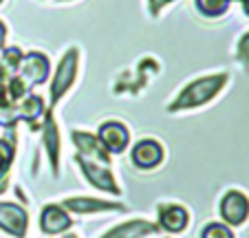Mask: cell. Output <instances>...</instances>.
I'll list each match as a JSON object with an SVG mask.
<instances>
[{
  "label": "cell",
  "mask_w": 249,
  "mask_h": 238,
  "mask_svg": "<svg viewBox=\"0 0 249 238\" xmlns=\"http://www.w3.org/2000/svg\"><path fill=\"white\" fill-rule=\"evenodd\" d=\"M227 79H230L227 73H216V75H207V77L196 79V82L185 86L183 93L168 106V110L177 112V110H185V108L203 106V104H207L212 97H216L221 93V89L227 84Z\"/></svg>",
  "instance_id": "obj_1"
},
{
  "label": "cell",
  "mask_w": 249,
  "mask_h": 238,
  "mask_svg": "<svg viewBox=\"0 0 249 238\" xmlns=\"http://www.w3.org/2000/svg\"><path fill=\"white\" fill-rule=\"evenodd\" d=\"M218 212H221V219L225 225L240 227L249 220V196L240 190L225 192L221 199V205H218Z\"/></svg>",
  "instance_id": "obj_2"
},
{
  "label": "cell",
  "mask_w": 249,
  "mask_h": 238,
  "mask_svg": "<svg viewBox=\"0 0 249 238\" xmlns=\"http://www.w3.org/2000/svg\"><path fill=\"white\" fill-rule=\"evenodd\" d=\"M77 75V51L71 49V51L64 53V57L60 60V66H57L55 75H53V82H51V104L55 106L64 93L73 86V79Z\"/></svg>",
  "instance_id": "obj_3"
},
{
  "label": "cell",
  "mask_w": 249,
  "mask_h": 238,
  "mask_svg": "<svg viewBox=\"0 0 249 238\" xmlns=\"http://www.w3.org/2000/svg\"><path fill=\"white\" fill-rule=\"evenodd\" d=\"M75 161L80 164V168H82V172H84L86 181H89L93 187H97V190H102V192H108V194H113V196L122 194V190H119V185H117V181H115L113 172H110L106 165L95 164V161H89V159H84L82 154H75Z\"/></svg>",
  "instance_id": "obj_4"
},
{
  "label": "cell",
  "mask_w": 249,
  "mask_h": 238,
  "mask_svg": "<svg viewBox=\"0 0 249 238\" xmlns=\"http://www.w3.org/2000/svg\"><path fill=\"white\" fill-rule=\"evenodd\" d=\"M18 75L29 84V89L47 82V77H49L47 55H42V53H38V51H31V53H27V55H22V60H20V64H18Z\"/></svg>",
  "instance_id": "obj_5"
},
{
  "label": "cell",
  "mask_w": 249,
  "mask_h": 238,
  "mask_svg": "<svg viewBox=\"0 0 249 238\" xmlns=\"http://www.w3.org/2000/svg\"><path fill=\"white\" fill-rule=\"evenodd\" d=\"M0 229L14 238H24L29 229V214L16 203H0Z\"/></svg>",
  "instance_id": "obj_6"
},
{
  "label": "cell",
  "mask_w": 249,
  "mask_h": 238,
  "mask_svg": "<svg viewBox=\"0 0 249 238\" xmlns=\"http://www.w3.org/2000/svg\"><path fill=\"white\" fill-rule=\"evenodd\" d=\"M71 139H73V144L77 146V154H82L84 159H89V161H95V164H102V165H108L110 164L108 150L104 148L102 141H99L97 137L89 135V132L73 130Z\"/></svg>",
  "instance_id": "obj_7"
},
{
  "label": "cell",
  "mask_w": 249,
  "mask_h": 238,
  "mask_svg": "<svg viewBox=\"0 0 249 238\" xmlns=\"http://www.w3.org/2000/svg\"><path fill=\"white\" fill-rule=\"evenodd\" d=\"M97 139L102 141V146L108 150V152L119 154L126 150L128 141H130V132H128V128L119 122H106L99 126Z\"/></svg>",
  "instance_id": "obj_8"
},
{
  "label": "cell",
  "mask_w": 249,
  "mask_h": 238,
  "mask_svg": "<svg viewBox=\"0 0 249 238\" xmlns=\"http://www.w3.org/2000/svg\"><path fill=\"white\" fill-rule=\"evenodd\" d=\"M132 164L139 170H152L163 161V148L159 141L155 139H141L139 144L132 148Z\"/></svg>",
  "instance_id": "obj_9"
},
{
  "label": "cell",
  "mask_w": 249,
  "mask_h": 238,
  "mask_svg": "<svg viewBox=\"0 0 249 238\" xmlns=\"http://www.w3.org/2000/svg\"><path fill=\"white\" fill-rule=\"evenodd\" d=\"M64 210L75 212V214H95V212H124L126 205L122 203H110V201H99V199H89V196H71L64 199Z\"/></svg>",
  "instance_id": "obj_10"
},
{
  "label": "cell",
  "mask_w": 249,
  "mask_h": 238,
  "mask_svg": "<svg viewBox=\"0 0 249 238\" xmlns=\"http://www.w3.org/2000/svg\"><path fill=\"white\" fill-rule=\"evenodd\" d=\"M71 216L64 207L60 205H44L42 214H40V229L49 236H55V234H62L71 227Z\"/></svg>",
  "instance_id": "obj_11"
},
{
  "label": "cell",
  "mask_w": 249,
  "mask_h": 238,
  "mask_svg": "<svg viewBox=\"0 0 249 238\" xmlns=\"http://www.w3.org/2000/svg\"><path fill=\"white\" fill-rule=\"evenodd\" d=\"M159 229H161L159 225L148 223V220H130V223L115 225L113 229H108L99 238H143L150 236V234H157Z\"/></svg>",
  "instance_id": "obj_12"
},
{
  "label": "cell",
  "mask_w": 249,
  "mask_h": 238,
  "mask_svg": "<svg viewBox=\"0 0 249 238\" xmlns=\"http://www.w3.org/2000/svg\"><path fill=\"white\" fill-rule=\"evenodd\" d=\"M188 212L181 205H161L159 207V227L170 234H179L188 227Z\"/></svg>",
  "instance_id": "obj_13"
},
{
  "label": "cell",
  "mask_w": 249,
  "mask_h": 238,
  "mask_svg": "<svg viewBox=\"0 0 249 238\" xmlns=\"http://www.w3.org/2000/svg\"><path fill=\"white\" fill-rule=\"evenodd\" d=\"M16 110H18V117L22 122H27L29 126L36 130L38 128V122L42 119L44 115V102L40 95L29 93L27 97H22L18 104H16Z\"/></svg>",
  "instance_id": "obj_14"
},
{
  "label": "cell",
  "mask_w": 249,
  "mask_h": 238,
  "mask_svg": "<svg viewBox=\"0 0 249 238\" xmlns=\"http://www.w3.org/2000/svg\"><path fill=\"white\" fill-rule=\"evenodd\" d=\"M42 141H44V146H47L49 159H51V168L57 172V161H60V137H57V126H55L51 115L44 117Z\"/></svg>",
  "instance_id": "obj_15"
},
{
  "label": "cell",
  "mask_w": 249,
  "mask_h": 238,
  "mask_svg": "<svg viewBox=\"0 0 249 238\" xmlns=\"http://www.w3.org/2000/svg\"><path fill=\"white\" fill-rule=\"evenodd\" d=\"M194 5L207 18H218V16H223L230 9L231 0H194Z\"/></svg>",
  "instance_id": "obj_16"
},
{
  "label": "cell",
  "mask_w": 249,
  "mask_h": 238,
  "mask_svg": "<svg viewBox=\"0 0 249 238\" xmlns=\"http://www.w3.org/2000/svg\"><path fill=\"white\" fill-rule=\"evenodd\" d=\"M14 161V132H9V139H0V177H5Z\"/></svg>",
  "instance_id": "obj_17"
},
{
  "label": "cell",
  "mask_w": 249,
  "mask_h": 238,
  "mask_svg": "<svg viewBox=\"0 0 249 238\" xmlns=\"http://www.w3.org/2000/svg\"><path fill=\"white\" fill-rule=\"evenodd\" d=\"M201 238H234V232L225 223H210L203 227Z\"/></svg>",
  "instance_id": "obj_18"
},
{
  "label": "cell",
  "mask_w": 249,
  "mask_h": 238,
  "mask_svg": "<svg viewBox=\"0 0 249 238\" xmlns=\"http://www.w3.org/2000/svg\"><path fill=\"white\" fill-rule=\"evenodd\" d=\"M22 60V51L18 47H9V49H2V62L9 71H18V64Z\"/></svg>",
  "instance_id": "obj_19"
},
{
  "label": "cell",
  "mask_w": 249,
  "mask_h": 238,
  "mask_svg": "<svg viewBox=\"0 0 249 238\" xmlns=\"http://www.w3.org/2000/svg\"><path fill=\"white\" fill-rule=\"evenodd\" d=\"M20 122L18 117V110L16 106H9V108H0V126L7 128V130H14V126Z\"/></svg>",
  "instance_id": "obj_20"
},
{
  "label": "cell",
  "mask_w": 249,
  "mask_h": 238,
  "mask_svg": "<svg viewBox=\"0 0 249 238\" xmlns=\"http://www.w3.org/2000/svg\"><path fill=\"white\" fill-rule=\"evenodd\" d=\"M238 60L243 64H249V31L240 37V42H238Z\"/></svg>",
  "instance_id": "obj_21"
},
{
  "label": "cell",
  "mask_w": 249,
  "mask_h": 238,
  "mask_svg": "<svg viewBox=\"0 0 249 238\" xmlns=\"http://www.w3.org/2000/svg\"><path fill=\"white\" fill-rule=\"evenodd\" d=\"M9 69H7L5 64H0V89H5L7 86V82H9Z\"/></svg>",
  "instance_id": "obj_22"
},
{
  "label": "cell",
  "mask_w": 249,
  "mask_h": 238,
  "mask_svg": "<svg viewBox=\"0 0 249 238\" xmlns=\"http://www.w3.org/2000/svg\"><path fill=\"white\" fill-rule=\"evenodd\" d=\"M168 2L170 0H150V11L152 14H157V11H159L163 5H168Z\"/></svg>",
  "instance_id": "obj_23"
},
{
  "label": "cell",
  "mask_w": 249,
  "mask_h": 238,
  "mask_svg": "<svg viewBox=\"0 0 249 238\" xmlns=\"http://www.w3.org/2000/svg\"><path fill=\"white\" fill-rule=\"evenodd\" d=\"M5 37H7V29H5V24L0 22V51H2V44H5Z\"/></svg>",
  "instance_id": "obj_24"
},
{
  "label": "cell",
  "mask_w": 249,
  "mask_h": 238,
  "mask_svg": "<svg viewBox=\"0 0 249 238\" xmlns=\"http://www.w3.org/2000/svg\"><path fill=\"white\" fill-rule=\"evenodd\" d=\"M240 2H243V11L249 16V0H240Z\"/></svg>",
  "instance_id": "obj_25"
},
{
  "label": "cell",
  "mask_w": 249,
  "mask_h": 238,
  "mask_svg": "<svg viewBox=\"0 0 249 238\" xmlns=\"http://www.w3.org/2000/svg\"><path fill=\"white\" fill-rule=\"evenodd\" d=\"M5 185H7V174H5V177H0V192L5 190Z\"/></svg>",
  "instance_id": "obj_26"
},
{
  "label": "cell",
  "mask_w": 249,
  "mask_h": 238,
  "mask_svg": "<svg viewBox=\"0 0 249 238\" xmlns=\"http://www.w3.org/2000/svg\"><path fill=\"white\" fill-rule=\"evenodd\" d=\"M66 238H75V236H66Z\"/></svg>",
  "instance_id": "obj_27"
},
{
  "label": "cell",
  "mask_w": 249,
  "mask_h": 238,
  "mask_svg": "<svg viewBox=\"0 0 249 238\" xmlns=\"http://www.w3.org/2000/svg\"><path fill=\"white\" fill-rule=\"evenodd\" d=\"M0 2H2V0H0Z\"/></svg>",
  "instance_id": "obj_28"
}]
</instances>
